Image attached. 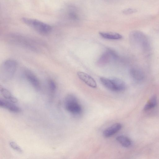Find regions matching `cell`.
<instances>
[{
	"instance_id": "6da1fadb",
	"label": "cell",
	"mask_w": 159,
	"mask_h": 159,
	"mask_svg": "<svg viewBox=\"0 0 159 159\" xmlns=\"http://www.w3.org/2000/svg\"><path fill=\"white\" fill-rule=\"evenodd\" d=\"M17 65L16 62L13 60L8 59L5 60L0 67V80L3 82L10 80L15 72Z\"/></svg>"
},
{
	"instance_id": "7a4b0ae2",
	"label": "cell",
	"mask_w": 159,
	"mask_h": 159,
	"mask_svg": "<svg viewBox=\"0 0 159 159\" xmlns=\"http://www.w3.org/2000/svg\"><path fill=\"white\" fill-rule=\"evenodd\" d=\"M22 21L31 27L36 32L42 35H47L52 30V27L49 25L35 19L23 17Z\"/></svg>"
},
{
	"instance_id": "3957f363",
	"label": "cell",
	"mask_w": 159,
	"mask_h": 159,
	"mask_svg": "<svg viewBox=\"0 0 159 159\" xmlns=\"http://www.w3.org/2000/svg\"><path fill=\"white\" fill-rule=\"evenodd\" d=\"M64 105L66 110L73 115H79L82 111V107L79 102L78 99L73 94H69L66 96L64 100Z\"/></svg>"
},
{
	"instance_id": "277c9868",
	"label": "cell",
	"mask_w": 159,
	"mask_h": 159,
	"mask_svg": "<svg viewBox=\"0 0 159 159\" xmlns=\"http://www.w3.org/2000/svg\"><path fill=\"white\" fill-rule=\"evenodd\" d=\"M118 58V56L116 52L112 49H108L101 55L97 64L99 66H104Z\"/></svg>"
},
{
	"instance_id": "5b68a950",
	"label": "cell",
	"mask_w": 159,
	"mask_h": 159,
	"mask_svg": "<svg viewBox=\"0 0 159 159\" xmlns=\"http://www.w3.org/2000/svg\"><path fill=\"white\" fill-rule=\"evenodd\" d=\"M130 39L132 41L139 43L146 48L149 46L148 41L146 37L139 32H132L130 35Z\"/></svg>"
},
{
	"instance_id": "8992f818",
	"label": "cell",
	"mask_w": 159,
	"mask_h": 159,
	"mask_svg": "<svg viewBox=\"0 0 159 159\" xmlns=\"http://www.w3.org/2000/svg\"><path fill=\"white\" fill-rule=\"evenodd\" d=\"M77 75L79 78L89 86L93 88H97V84L95 80L91 76L82 71H78Z\"/></svg>"
},
{
	"instance_id": "52a82bcc",
	"label": "cell",
	"mask_w": 159,
	"mask_h": 159,
	"mask_svg": "<svg viewBox=\"0 0 159 159\" xmlns=\"http://www.w3.org/2000/svg\"><path fill=\"white\" fill-rule=\"evenodd\" d=\"M13 103L6 99H0L1 107L14 113H19L21 112V110L20 108Z\"/></svg>"
},
{
	"instance_id": "ba28073f",
	"label": "cell",
	"mask_w": 159,
	"mask_h": 159,
	"mask_svg": "<svg viewBox=\"0 0 159 159\" xmlns=\"http://www.w3.org/2000/svg\"><path fill=\"white\" fill-rule=\"evenodd\" d=\"M122 127L121 124L120 123L114 124L103 131V135L106 138L110 137L118 132Z\"/></svg>"
},
{
	"instance_id": "9c48e42d",
	"label": "cell",
	"mask_w": 159,
	"mask_h": 159,
	"mask_svg": "<svg viewBox=\"0 0 159 159\" xmlns=\"http://www.w3.org/2000/svg\"><path fill=\"white\" fill-rule=\"evenodd\" d=\"M25 75L27 80L33 87L37 89H39V81L34 73L30 70H26L25 72Z\"/></svg>"
},
{
	"instance_id": "30bf717a",
	"label": "cell",
	"mask_w": 159,
	"mask_h": 159,
	"mask_svg": "<svg viewBox=\"0 0 159 159\" xmlns=\"http://www.w3.org/2000/svg\"><path fill=\"white\" fill-rule=\"evenodd\" d=\"M99 34L102 38L107 39L118 40L122 38V35L115 32L101 31Z\"/></svg>"
},
{
	"instance_id": "8fae6325",
	"label": "cell",
	"mask_w": 159,
	"mask_h": 159,
	"mask_svg": "<svg viewBox=\"0 0 159 159\" xmlns=\"http://www.w3.org/2000/svg\"><path fill=\"white\" fill-rule=\"evenodd\" d=\"M129 73L131 77L136 80L141 81L144 78V75L143 72L139 68H131Z\"/></svg>"
},
{
	"instance_id": "7c38bea8",
	"label": "cell",
	"mask_w": 159,
	"mask_h": 159,
	"mask_svg": "<svg viewBox=\"0 0 159 159\" xmlns=\"http://www.w3.org/2000/svg\"><path fill=\"white\" fill-rule=\"evenodd\" d=\"M0 91L1 94L6 100L14 103L17 102V99L13 96L10 92L7 89L1 87Z\"/></svg>"
},
{
	"instance_id": "4fadbf2b",
	"label": "cell",
	"mask_w": 159,
	"mask_h": 159,
	"mask_svg": "<svg viewBox=\"0 0 159 159\" xmlns=\"http://www.w3.org/2000/svg\"><path fill=\"white\" fill-rule=\"evenodd\" d=\"M111 79L114 84L116 92L122 91L125 90L126 85L123 81L116 78H113Z\"/></svg>"
},
{
	"instance_id": "5bb4252c",
	"label": "cell",
	"mask_w": 159,
	"mask_h": 159,
	"mask_svg": "<svg viewBox=\"0 0 159 159\" xmlns=\"http://www.w3.org/2000/svg\"><path fill=\"white\" fill-rule=\"evenodd\" d=\"M100 81L106 88L111 91L116 92L114 83L111 78L108 79L104 77H101L100 78Z\"/></svg>"
},
{
	"instance_id": "9a60e30c",
	"label": "cell",
	"mask_w": 159,
	"mask_h": 159,
	"mask_svg": "<svg viewBox=\"0 0 159 159\" xmlns=\"http://www.w3.org/2000/svg\"><path fill=\"white\" fill-rule=\"evenodd\" d=\"M116 140L121 145L125 147H128L131 144L130 139L127 137L123 135L117 136Z\"/></svg>"
},
{
	"instance_id": "2e32d148",
	"label": "cell",
	"mask_w": 159,
	"mask_h": 159,
	"mask_svg": "<svg viewBox=\"0 0 159 159\" xmlns=\"http://www.w3.org/2000/svg\"><path fill=\"white\" fill-rule=\"evenodd\" d=\"M157 98L155 96L152 97L145 106L144 110L147 111L154 107L156 105Z\"/></svg>"
},
{
	"instance_id": "e0dca14e",
	"label": "cell",
	"mask_w": 159,
	"mask_h": 159,
	"mask_svg": "<svg viewBox=\"0 0 159 159\" xmlns=\"http://www.w3.org/2000/svg\"><path fill=\"white\" fill-rule=\"evenodd\" d=\"M49 89L51 93H54L56 89V85L55 83L52 80H49L48 81Z\"/></svg>"
},
{
	"instance_id": "ac0fdd59",
	"label": "cell",
	"mask_w": 159,
	"mask_h": 159,
	"mask_svg": "<svg viewBox=\"0 0 159 159\" xmlns=\"http://www.w3.org/2000/svg\"><path fill=\"white\" fill-rule=\"evenodd\" d=\"M9 145L13 149L20 153L23 152V150L15 142L11 141L9 143Z\"/></svg>"
},
{
	"instance_id": "d6986e66",
	"label": "cell",
	"mask_w": 159,
	"mask_h": 159,
	"mask_svg": "<svg viewBox=\"0 0 159 159\" xmlns=\"http://www.w3.org/2000/svg\"><path fill=\"white\" fill-rule=\"evenodd\" d=\"M136 11V10H135V9L131 8H128L124 10L122 12L124 14H129L134 13Z\"/></svg>"
}]
</instances>
